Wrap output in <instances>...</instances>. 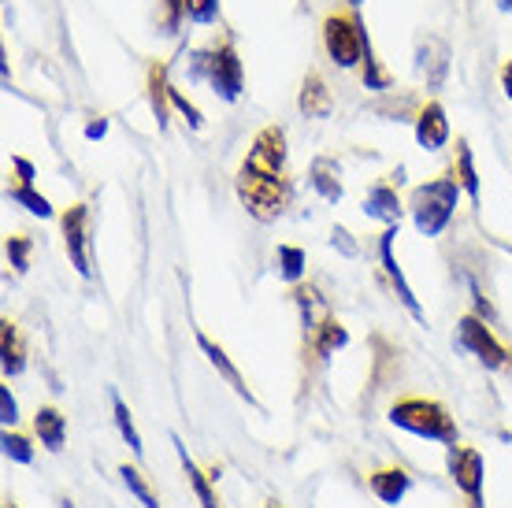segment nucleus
Returning <instances> with one entry per match:
<instances>
[{
  "mask_svg": "<svg viewBox=\"0 0 512 508\" xmlns=\"http://www.w3.org/2000/svg\"><path fill=\"white\" fill-rule=\"evenodd\" d=\"M234 190H238L245 212L260 223H275L290 208L294 186L286 178V134H282V127H264L256 134L253 149L238 167Z\"/></svg>",
  "mask_w": 512,
  "mask_h": 508,
  "instance_id": "obj_1",
  "label": "nucleus"
},
{
  "mask_svg": "<svg viewBox=\"0 0 512 508\" xmlns=\"http://www.w3.org/2000/svg\"><path fill=\"white\" fill-rule=\"evenodd\" d=\"M190 78L193 82H205L219 101H227V104L238 101V97H242V89H245V71H242V60H238L234 41L223 38V41H212L208 49L193 52L190 56Z\"/></svg>",
  "mask_w": 512,
  "mask_h": 508,
  "instance_id": "obj_2",
  "label": "nucleus"
},
{
  "mask_svg": "<svg viewBox=\"0 0 512 508\" xmlns=\"http://www.w3.org/2000/svg\"><path fill=\"white\" fill-rule=\"evenodd\" d=\"M461 186L457 178H435V182H423L412 190L409 212L412 223L420 230L423 238H438L442 230L449 227V219L457 212V201H461Z\"/></svg>",
  "mask_w": 512,
  "mask_h": 508,
  "instance_id": "obj_3",
  "label": "nucleus"
},
{
  "mask_svg": "<svg viewBox=\"0 0 512 508\" xmlns=\"http://www.w3.org/2000/svg\"><path fill=\"white\" fill-rule=\"evenodd\" d=\"M390 423L401 431L416 434V438H431V442L453 445L457 442V423L446 412V405L427 401V397H405L390 408Z\"/></svg>",
  "mask_w": 512,
  "mask_h": 508,
  "instance_id": "obj_4",
  "label": "nucleus"
},
{
  "mask_svg": "<svg viewBox=\"0 0 512 508\" xmlns=\"http://www.w3.org/2000/svg\"><path fill=\"white\" fill-rule=\"evenodd\" d=\"M364 45H368V30L360 23L357 8L349 12H331L323 19V49L331 56L334 67L342 71H353L364 60Z\"/></svg>",
  "mask_w": 512,
  "mask_h": 508,
  "instance_id": "obj_5",
  "label": "nucleus"
},
{
  "mask_svg": "<svg viewBox=\"0 0 512 508\" xmlns=\"http://www.w3.org/2000/svg\"><path fill=\"white\" fill-rule=\"evenodd\" d=\"M457 345H461L464 353H472L483 368L498 371L509 364V353L501 349V342L490 334V327L483 323V316H464L457 323Z\"/></svg>",
  "mask_w": 512,
  "mask_h": 508,
  "instance_id": "obj_6",
  "label": "nucleus"
},
{
  "mask_svg": "<svg viewBox=\"0 0 512 508\" xmlns=\"http://www.w3.org/2000/svg\"><path fill=\"white\" fill-rule=\"evenodd\" d=\"M449 479L468 494V505L483 508V457L468 445H449Z\"/></svg>",
  "mask_w": 512,
  "mask_h": 508,
  "instance_id": "obj_7",
  "label": "nucleus"
},
{
  "mask_svg": "<svg viewBox=\"0 0 512 508\" xmlns=\"http://www.w3.org/2000/svg\"><path fill=\"white\" fill-rule=\"evenodd\" d=\"M64 227V245L67 256H71V267H75L82 279H90L93 267H90V238H86V227H90V208L86 204H71L60 219Z\"/></svg>",
  "mask_w": 512,
  "mask_h": 508,
  "instance_id": "obj_8",
  "label": "nucleus"
},
{
  "mask_svg": "<svg viewBox=\"0 0 512 508\" xmlns=\"http://www.w3.org/2000/svg\"><path fill=\"white\" fill-rule=\"evenodd\" d=\"M394 238H397V227H386V234L379 238V260H383V271H386V279H390V286H394L397 301L409 308L412 319H420V323H423L420 301H416L412 286L405 282V271H401V264H397V256H394Z\"/></svg>",
  "mask_w": 512,
  "mask_h": 508,
  "instance_id": "obj_9",
  "label": "nucleus"
},
{
  "mask_svg": "<svg viewBox=\"0 0 512 508\" xmlns=\"http://www.w3.org/2000/svg\"><path fill=\"white\" fill-rule=\"evenodd\" d=\"M416 145L427 153H438L449 145V119L438 101H427L416 108Z\"/></svg>",
  "mask_w": 512,
  "mask_h": 508,
  "instance_id": "obj_10",
  "label": "nucleus"
},
{
  "mask_svg": "<svg viewBox=\"0 0 512 508\" xmlns=\"http://www.w3.org/2000/svg\"><path fill=\"white\" fill-rule=\"evenodd\" d=\"M416 71L420 78H427V86L438 89L449 75V45L435 34L416 38Z\"/></svg>",
  "mask_w": 512,
  "mask_h": 508,
  "instance_id": "obj_11",
  "label": "nucleus"
},
{
  "mask_svg": "<svg viewBox=\"0 0 512 508\" xmlns=\"http://www.w3.org/2000/svg\"><path fill=\"white\" fill-rule=\"evenodd\" d=\"M297 108H301V115H308V119H327V115H331L334 97H331V89H327L320 71H308L305 75L301 93H297Z\"/></svg>",
  "mask_w": 512,
  "mask_h": 508,
  "instance_id": "obj_12",
  "label": "nucleus"
},
{
  "mask_svg": "<svg viewBox=\"0 0 512 508\" xmlns=\"http://www.w3.org/2000/svg\"><path fill=\"white\" fill-rule=\"evenodd\" d=\"M197 349H201V353L208 356V364H212V368H216L219 375H223V379L231 382V386H234V394L245 397V401L253 405V394H249V386H245L242 371H238V368H234V364H231V356H227V349H223V345H216V342H212V338H208V334H201V331H197Z\"/></svg>",
  "mask_w": 512,
  "mask_h": 508,
  "instance_id": "obj_13",
  "label": "nucleus"
},
{
  "mask_svg": "<svg viewBox=\"0 0 512 508\" xmlns=\"http://www.w3.org/2000/svg\"><path fill=\"white\" fill-rule=\"evenodd\" d=\"M308 186L320 193L327 204H338L342 201V171L334 164L331 156H316L312 164H308Z\"/></svg>",
  "mask_w": 512,
  "mask_h": 508,
  "instance_id": "obj_14",
  "label": "nucleus"
},
{
  "mask_svg": "<svg viewBox=\"0 0 512 508\" xmlns=\"http://www.w3.org/2000/svg\"><path fill=\"white\" fill-rule=\"evenodd\" d=\"M0 368H4V379H15V375H23V368H26L23 334H19V327H15L12 319L0 323Z\"/></svg>",
  "mask_w": 512,
  "mask_h": 508,
  "instance_id": "obj_15",
  "label": "nucleus"
},
{
  "mask_svg": "<svg viewBox=\"0 0 512 508\" xmlns=\"http://www.w3.org/2000/svg\"><path fill=\"white\" fill-rule=\"evenodd\" d=\"M364 216L368 219H379V223H386V227H397L401 223V216H405V208H401V201H397L394 186H372L368 190V197H364Z\"/></svg>",
  "mask_w": 512,
  "mask_h": 508,
  "instance_id": "obj_16",
  "label": "nucleus"
},
{
  "mask_svg": "<svg viewBox=\"0 0 512 508\" xmlns=\"http://www.w3.org/2000/svg\"><path fill=\"white\" fill-rule=\"evenodd\" d=\"M145 86H149V108H153L156 127L167 130V123H171V82H167V64L149 67Z\"/></svg>",
  "mask_w": 512,
  "mask_h": 508,
  "instance_id": "obj_17",
  "label": "nucleus"
},
{
  "mask_svg": "<svg viewBox=\"0 0 512 508\" xmlns=\"http://www.w3.org/2000/svg\"><path fill=\"white\" fill-rule=\"evenodd\" d=\"M409 471H401V468H383V471H375L372 475V494L383 501V505H401L405 501V494H409Z\"/></svg>",
  "mask_w": 512,
  "mask_h": 508,
  "instance_id": "obj_18",
  "label": "nucleus"
},
{
  "mask_svg": "<svg viewBox=\"0 0 512 508\" xmlns=\"http://www.w3.org/2000/svg\"><path fill=\"white\" fill-rule=\"evenodd\" d=\"M34 431H38L41 445L52 449V453H60L64 449V438H67V420L60 408H38V416H34Z\"/></svg>",
  "mask_w": 512,
  "mask_h": 508,
  "instance_id": "obj_19",
  "label": "nucleus"
},
{
  "mask_svg": "<svg viewBox=\"0 0 512 508\" xmlns=\"http://www.w3.org/2000/svg\"><path fill=\"white\" fill-rule=\"evenodd\" d=\"M346 345H349V331L334 316H327L320 327L312 331V349H316L323 360H327V356H334L338 349H346Z\"/></svg>",
  "mask_w": 512,
  "mask_h": 508,
  "instance_id": "obj_20",
  "label": "nucleus"
},
{
  "mask_svg": "<svg viewBox=\"0 0 512 508\" xmlns=\"http://www.w3.org/2000/svg\"><path fill=\"white\" fill-rule=\"evenodd\" d=\"M171 445L179 449L182 471H186V479H190V490H193V494H197V501H201V508H219V497L212 494V486H208V479H205V475H201V468H197V464H193V460H190V453H186V445H182L179 438H175V434H171Z\"/></svg>",
  "mask_w": 512,
  "mask_h": 508,
  "instance_id": "obj_21",
  "label": "nucleus"
},
{
  "mask_svg": "<svg viewBox=\"0 0 512 508\" xmlns=\"http://www.w3.org/2000/svg\"><path fill=\"white\" fill-rule=\"evenodd\" d=\"M360 82H364V89H372V93H386V89L394 86L390 71H386L383 60L375 56L372 38H368V45H364V60H360Z\"/></svg>",
  "mask_w": 512,
  "mask_h": 508,
  "instance_id": "obj_22",
  "label": "nucleus"
},
{
  "mask_svg": "<svg viewBox=\"0 0 512 508\" xmlns=\"http://www.w3.org/2000/svg\"><path fill=\"white\" fill-rule=\"evenodd\" d=\"M453 178H457V186H461L472 204H479V175H475V160H472V149H468V141H457V164H453Z\"/></svg>",
  "mask_w": 512,
  "mask_h": 508,
  "instance_id": "obj_23",
  "label": "nucleus"
},
{
  "mask_svg": "<svg viewBox=\"0 0 512 508\" xmlns=\"http://www.w3.org/2000/svg\"><path fill=\"white\" fill-rule=\"evenodd\" d=\"M294 301L301 308V327L305 331H316L323 319H327V308H323V297L312 286H297L294 290Z\"/></svg>",
  "mask_w": 512,
  "mask_h": 508,
  "instance_id": "obj_24",
  "label": "nucleus"
},
{
  "mask_svg": "<svg viewBox=\"0 0 512 508\" xmlns=\"http://www.w3.org/2000/svg\"><path fill=\"white\" fill-rule=\"evenodd\" d=\"M8 201L19 204V208H26L30 216L38 219H52V204L49 197H41L34 186H26V182H15V186H8Z\"/></svg>",
  "mask_w": 512,
  "mask_h": 508,
  "instance_id": "obj_25",
  "label": "nucleus"
},
{
  "mask_svg": "<svg viewBox=\"0 0 512 508\" xmlns=\"http://www.w3.org/2000/svg\"><path fill=\"white\" fill-rule=\"evenodd\" d=\"M275 264H279L282 282H301V275H305V267H308V256H305V249H297V245H279Z\"/></svg>",
  "mask_w": 512,
  "mask_h": 508,
  "instance_id": "obj_26",
  "label": "nucleus"
},
{
  "mask_svg": "<svg viewBox=\"0 0 512 508\" xmlns=\"http://www.w3.org/2000/svg\"><path fill=\"white\" fill-rule=\"evenodd\" d=\"M112 412H116V427H119V434H123V442L134 449V457H141L145 453V445H141V434H138V427H134V420H130V408H127V401L119 394H112Z\"/></svg>",
  "mask_w": 512,
  "mask_h": 508,
  "instance_id": "obj_27",
  "label": "nucleus"
},
{
  "mask_svg": "<svg viewBox=\"0 0 512 508\" xmlns=\"http://www.w3.org/2000/svg\"><path fill=\"white\" fill-rule=\"evenodd\" d=\"M119 475H123V483H127V490H130L134 497H138L141 505H145V508H160V505H156L153 490H149V483L141 479V471H138V468H130V464H123V468H119Z\"/></svg>",
  "mask_w": 512,
  "mask_h": 508,
  "instance_id": "obj_28",
  "label": "nucleus"
},
{
  "mask_svg": "<svg viewBox=\"0 0 512 508\" xmlns=\"http://www.w3.org/2000/svg\"><path fill=\"white\" fill-rule=\"evenodd\" d=\"M186 19L197 26H212L219 19V0H186Z\"/></svg>",
  "mask_w": 512,
  "mask_h": 508,
  "instance_id": "obj_29",
  "label": "nucleus"
},
{
  "mask_svg": "<svg viewBox=\"0 0 512 508\" xmlns=\"http://www.w3.org/2000/svg\"><path fill=\"white\" fill-rule=\"evenodd\" d=\"M4 457L15 460V464H30L34 460V449H30V442H26L23 434H12V431H4Z\"/></svg>",
  "mask_w": 512,
  "mask_h": 508,
  "instance_id": "obj_30",
  "label": "nucleus"
},
{
  "mask_svg": "<svg viewBox=\"0 0 512 508\" xmlns=\"http://www.w3.org/2000/svg\"><path fill=\"white\" fill-rule=\"evenodd\" d=\"M164 4V34H179L186 23V0H160Z\"/></svg>",
  "mask_w": 512,
  "mask_h": 508,
  "instance_id": "obj_31",
  "label": "nucleus"
},
{
  "mask_svg": "<svg viewBox=\"0 0 512 508\" xmlns=\"http://www.w3.org/2000/svg\"><path fill=\"white\" fill-rule=\"evenodd\" d=\"M8 260H12V267L23 275L26 267H30V238H8Z\"/></svg>",
  "mask_w": 512,
  "mask_h": 508,
  "instance_id": "obj_32",
  "label": "nucleus"
},
{
  "mask_svg": "<svg viewBox=\"0 0 512 508\" xmlns=\"http://www.w3.org/2000/svg\"><path fill=\"white\" fill-rule=\"evenodd\" d=\"M0 420H4V427L19 423V405H15L12 397V386H0Z\"/></svg>",
  "mask_w": 512,
  "mask_h": 508,
  "instance_id": "obj_33",
  "label": "nucleus"
},
{
  "mask_svg": "<svg viewBox=\"0 0 512 508\" xmlns=\"http://www.w3.org/2000/svg\"><path fill=\"white\" fill-rule=\"evenodd\" d=\"M331 245H334V249H342V253H346L349 260H357V256H360L357 242H353V234H349L346 227H334L331 230Z\"/></svg>",
  "mask_w": 512,
  "mask_h": 508,
  "instance_id": "obj_34",
  "label": "nucleus"
},
{
  "mask_svg": "<svg viewBox=\"0 0 512 508\" xmlns=\"http://www.w3.org/2000/svg\"><path fill=\"white\" fill-rule=\"evenodd\" d=\"M108 134V119L104 115H93L90 123H86V141H101Z\"/></svg>",
  "mask_w": 512,
  "mask_h": 508,
  "instance_id": "obj_35",
  "label": "nucleus"
},
{
  "mask_svg": "<svg viewBox=\"0 0 512 508\" xmlns=\"http://www.w3.org/2000/svg\"><path fill=\"white\" fill-rule=\"evenodd\" d=\"M12 167H15V175H19V182H26V186H34V164H30V160H23V156H15Z\"/></svg>",
  "mask_w": 512,
  "mask_h": 508,
  "instance_id": "obj_36",
  "label": "nucleus"
},
{
  "mask_svg": "<svg viewBox=\"0 0 512 508\" xmlns=\"http://www.w3.org/2000/svg\"><path fill=\"white\" fill-rule=\"evenodd\" d=\"M501 89H505V97L512 101V60H505V67H501Z\"/></svg>",
  "mask_w": 512,
  "mask_h": 508,
  "instance_id": "obj_37",
  "label": "nucleus"
},
{
  "mask_svg": "<svg viewBox=\"0 0 512 508\" xmlns=\"http://www.w3.org/2000/svg\"><path fill=\"white\" fill-rule=\"evenodd\" d=\"M498 8L501 12H512V0H498Z\"/></svg>",
  "mask_w": 512,
  "mask_h": 508,
  "instance_id": "obj_38",
  "label": "nucleus"
},
{
  "mask_svg": "<svg viewBox=\"0 0 512 508\" xmlns=\"http://www.w3.org/2000/svg\"><path fill=\"white\" fill-rule=\"evenodd\" d=\"M360 4H364V0H349V8H360Z\"/></svg>",
  "mask_w": 512,
  "mask_h": 508,
  "instance_id": "obj_39",
  "label": "nucleus"
},
{
  "mask_svg": "<svg viewBox=\"0 0 512 508\" xmlns=\"http://www.w3.org/2000/svg\"><path fill=\"white\" fill-rule=\"evenodd\" d=\"M268 508H279V505H268Z\"/></svg>",
  "mask_w": 512,
  "mask_h": 508,
  "instance_id": "obj_40",
  "label": "nucleus"
},
{
  "mask_svg": "<svg viewBox=\"0 0 512 508\" xmlns=\"http://www.w3.org/2000/svg\"><path fill=\"white\" fill-rule=\"evenodd\" d=\"M8 508H12V505H8Z\"/></svg>",
  "mask_w": 512,
  "mask_h": 508,
  "instance_id": "obj_41",
  "label": "nucleus"
}]
</instances>
